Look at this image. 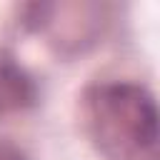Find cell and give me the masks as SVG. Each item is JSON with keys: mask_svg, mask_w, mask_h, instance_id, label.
Segmentation results:
<instances>
[{"mask_svg": "<svg viewBox=\"0 0 160 160\" xmlns=\"http://www.w3.org/2000/svg\"><path fill=\"white\" fill-rule=\"evenodd\" d=\"M85 130L108 160H158V108L128 80L92 85L82 95Z\"/></svg>", "mask_w": 160, "mask_h": 160, "instance_id": "1", "label": "cell"}, {"mask_svg": "<svg viewBox=\"0 0 160 160\" xmlns=\"http://www.w3.org/2000/svg\"><path fill=\"white\" fill-rule=\"evenodd\" d=\"M38 85L32 75L8 50H0V112H18L35 102Z\"/></svg>", "mask_w": 160, "mask_h": 160, "instance_id": "2", "label": "cell"}, {"mask_svg": "<svg viewBox=\"0 0 160 160\" xmlns=\"http://www.w3.org/2000/svg\"><path fill=\"white\" fill-rule=\"evenodd\" d=\"M0 160H28V155L18 145H12L8 140H0Z\"/></svg>", "mask_w": 160, "mask_h": 160, "instance_id": "3", "label": "cell"}]
</instances>
